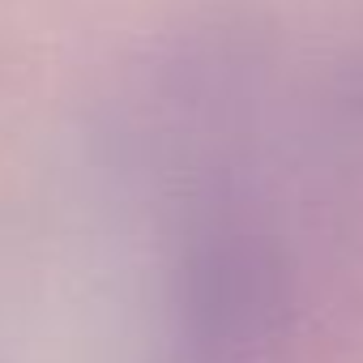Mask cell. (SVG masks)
<instances>
[{
    "label": "cell",
    "mask_w": 363,
    "mask_h": 363,
    "mask_svg": "<svg viewBox=\"0 0 363 363\" xmlns=\"http://www.w3.org/2000/svg\"><path fill=\"white\" fill-rule=\"evenodd\" d=\"M291 316L295 282L278 240L240 218L223 193L201 197L175 269L171 363H282Z\"/></svg>",
    "instance_id": "obj_1"
}]
</instances>
